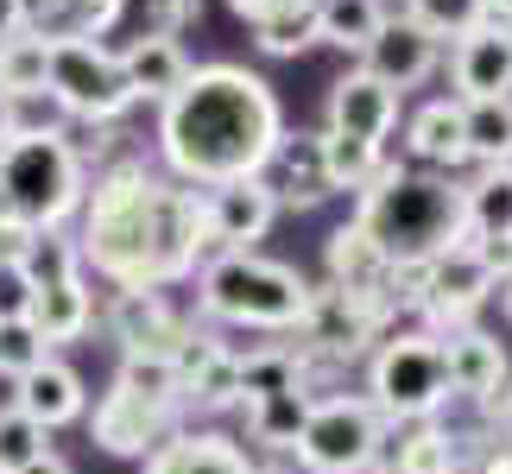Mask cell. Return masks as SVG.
<instances>
[{"mask_svg":"<svg viewBox=\"0 0 512 474\" xmlns=\"http://www.w3.org/2000/svg\"><path fill=\"white\" fill-rule=\"evenodd\" d=\"M260 474H285V468H260Z\"/></svg>","mask_w":512,"mask_h":474,"instance_id":"obj_51","label":"cell"},{"mask_svg":"<svg viewBox=\"0 0 512 474\" xmlns=\"http://www.w3.org/2000/svg\"><path fill=\"white\" fill-rule=\"evenodd\" d=\"M146 474H260V462L247 456L222 430H177L171 443H159L146 456Z\"/></svg>","mask_w":512,"mask_h":474,"instance_id":"obj_19","label":"cell"},{"mask_svg":"<svg viewBox=\"0 0 512 474\" xmlns=\"http://www.w3.org/2000/svg\"><path fill=\"white\" fill-rule=\"evenodd\" d=\"M196 304L234 329H298L310 310V279L266 253H209L196 266Z\"/></svg>","mask_w":512,"mask_h":474,"instance_id":"obj_4","label":"cell"},{"mask_svg":"<svg viewBox=\"0 0 512 474\" xmlns=\"http://www.w3.org/2000/svg\"><path fill=\"white\" fill-rule=\"evenodd\" d=\"M253 45H260L266 57H298V51H310V45H317V0L253 19Z\"/></svg>","mask_w":512,"mask_h":474,"instance_id":"obj_34","label":"cell"},{"mask_svg":"<svg viewBox=\"0 0 512 474\" xmlns=\"http://www.w3.org/2000/svg\"><path fill=\"white\" fill-rule=\"evenodd\" d=\"M386 165V146H367V140H342V133H323V171H329V190H354L361 196Z\"/></svg>","mask_w":512,"mask_h":474,"instance_id":"obj_33","label":"cell"},{"mask_svg":"<svg viewBox=\"0 0 512 474\" xmlns=\"http://www.w3.org/2000/svg\"><path fill=\"white\" fill-rule=\"evenodd\" d=\"M405 19H418L430 38H462L468 26H481V0H405Z\"/></svg>","mask_w":512,"mask_h":474,"instance_id":"obj_39","label":"cell"},{"mask_svg":"<svg viewBox=\"0 0 512 474\" xmlns=\"http://www.w3.org/2000/svg\"><path fill=\"white\" fill-rule=\"evenodd\" d=\"M127 0H19V26L51 38H102L121 19Z\"/></svg>","mask_w":512,"mask_h":474,"instance_id":"obj_25","label":"cell"},{"mask_svg":"<svg viewBox=\"0 0 512 474\" xmlns=\"http://www.w3.org/2000/svg\"><path fill=\"white\" fill-rule=\"evenodd\" d=\"M7 121H13V140H57V133H70V114L57 108L51 89L7 95Z\"/></svg>","mask_w":512,"mask_h":474,"instance_id":"obj_36","label":"cell"},{"mask_svg":"<svg viewBox=\"0 0 512 474\" xmlns=\"http://www.w3.org/2000/svg\"><path fill=\"white\" fill-rule=\"evenodd\" d=\"M121 70H127V89H133V102H171L177 89H184V76L196 70L190 64V51L177 45V38H159V32H140L133 45L121 51Z\"/></svg>","mask_w":512,"mask_h":474,"instance_id":"obj_20","label":"cell"},{"mask_svg":"<svg viewBox=\"0 0 512 474\" xmlns=\"http://www.w3.org/2000/svg\"><path fill=\"white\" fill-rule=\"evenodd\" d=\"M203 19V0H146V32L159 38H184Z\"/></svg>","mask_w":512,"mask_h":474,"instance_id":"obj_41","label":"cell"},{"mask_svg":"<svg viewBox=\"0 0 512 474\" xmlns=\"http://www.w3.org/2000/svg\"><path fill=\"white\" fill-rule=\"evenodd\" d=\"M386 272H392V260L380 253V241H373L361 222H342L336 234H329V285L336 291L386 304Z\"/></svg>","mask_w":512,"mask_h":474,"instance_id":"obj_23","label":"cell"},{"mask_svg":"<svg viewBox=\"0 0 512 474\" xmlns=\"http://www.w3.org/2000/svg\"><path fill=\"white\" fill-rule=\"evenodd\" d=\"M285 133V108L266 76L241 64H203L159 108V158L177 184L215 190L234 177H266V158Z\"/></svg>","mask_w":512,"mask_h":474,"instance_id":"obj_2","label":"cell"},{"mask_svg":"<svg viewBox=\"0 0 512 474\" xmlns=\"http://www.w3.org/2000/svg\"><path fill=\"white\" fill-rule=\"evenodd\" d=\"M26 323L45 335V348H64L76 342V335H89L95 323V291L83 279H64V285H38V298H32V316Z\"/></svg>","mask_w":512,"mask_h":474,"instance_id":"obj_26","label":"cell"},{"mask_svg":"<svg viewBox=\"0 0 512 474\" xmlns=\"http://www.w3.org/2000/svg\"><path fill=\"white\" fill-rule=\"evenodd\" d=\"M380 253L392 266H424L437 260L443 247L468 241V222H462V184L443 171H418V165H380V177L361 190V209H354Z\"/></svg>","mask_w":512,"mask_h":474,"instance_id":"obj_3","label":"cell"},{"mask_svg":"<svg viewBox=\"0 0 512 474\" xmlns=\"http://www.w3.org/2000/svg\"><path fill=\"white\" fill-rule=\"evenodd\" d=\"M386 316L392 310L380 298H354V291H336V285H310V310L298 323V354L304 361H323V367L361 361V354L380 342Z\"/></svg>","mask_w":512,"mask_h":474,"instance_id":"obj_10","label":"cell"},{"mask_svg":"<svg viewBox=\"0 0 512 474\" xmlns=\"http://www.w3.org/2000/svg\"><path fill=\"white\" fill-rule=\"evenodd\" d=\"M494 298H500V304H506V316H512V272L500 279V291H494Z\"/></svg>","mask_w":512,"mask_h":474,"instance_id":"obj_50","label":"cell"},{"mask_svg":"<svg viewBox=\"0 0 512 474\" xmlns=\"http://www.w3.org/2000/svg\"><path fill=\"white\" fill-rule=\"evenodd\" d=\"M83 234L76 253L95 266L114 291H171L196 279L209 260L203 228V190L152 171L146 158H114L83 190Z\"/></svg>","mask_w":512,"mask_h":474,"instance_id":"obj_1","label":"cell"},{"mask_svg":"<svg viewBox=\"0 0 512 474\" xmlns=\"http://www.w3.org/2000/svg\"><path fill=\"white\" fill-rule=\"evenodd\" d=\"M272 222H279V196L266 177H234V184L203 190L209 253H253V241H266Z\"/></svg>","mask_w":512,"mask_h":474,"instance_id":"obj_12","label":"cell"},{"mask_svg":"<svg viewBox=\"0 0 512 474\" xmlns=\"http://www.w3.org/2000/svg\"><path fill=\"white\" fill-rule=\"evenodd\" d=\"M45 38L19 26L13 38H0V95H26V89H45Z\"/></svg>","mask_w":512,"mask_h":474,"instance_id":"obj_35","label":"cell"},{"mask_svg":"<svg viewBox=\"0 0 512 474\" xmlns=\"http://www.w3.org/2000/svg\"><path fill=\"white\" fill-rule=\"evenodd\" d=\"M266 184L279 196V209H317L329 203V171H323V133H279V146L266 158Z\"/></svg>","mask_w":512,"mask_h":474,"instance_id":"obj_18","label":"cell"},{"mask_svg":"<svg viewBox=\"0 0 512 474\" xmlns=\"http://www.w3.org/2000/svg\"><path fill=\"white\" fill-rule=\"evenodd\" d=\"M405 146L418 158V171H462L468 165V133H462V102L456 95H437V102H424L411 114L405 127Z\"/></svg>","mask_w":512,"mask_h":474,"instance_id":"obj_21","label":"cell"},{"mask_svg":"<svg viewBox=\"0 0 512 474\" xmlns=\"http://www.w3.org/2000/svg\"><path fill=\"white\" fill-rule=\"evenodd\" d=\"M475 474H512V430H494L487 443H475Z\"/></svg>","mask_w":512,"mask_h":474,"instance_id":"obj_43","label":"cell"},{"mask_svg":"<svg viewBox=\"0 0 512 474\" xmlns=\"http://www.w3.org/2000/svg\"><path fill=\"white\" fill-rule=\"evenodd\" d=\"M102 323H108L114 342H121V354H159V361H171L196 329L184 310L165 304V291H114Z\"/></svg>","mask_w":512,"mask_h":474,"instance_id":"obj_13","label":"cell"},{"mask_svg":"<svg viewBox=\"0 0 512 474\" xmlns=\"http://www.w3.org/2000/svg\"><path fill=\"white\" fill-rule=\"evenodd\" d=\"M32 298H38V285L26 279V266H19V260H0V323L32 316Z\"/></svg>","mask_w":512,"mask_h":474,"instance_id":"obj_42","label":"cell"},{"mask_svg":"<svg viewBox=\"0 0 512 474\" xmlns=\"http://www.w3.org/2000/svg\"><path fill=\"white\" fill-rule=\"evenodd\" d=\"M462 133H468V165H512V95L462 102Z\"/></svg>","mask_w":512,"mask_h":474,"instance_id":"obj_29","label":"cell"},{"mask_svg":"<svg viewBox=\"0 0 512 474\" xmlns=\"http://www.w3.org/2000/svg\"><path fill=\"white\" fill-rule=\"evenodd\" d=\"M247 437L266 443V449H291L304 430V411H310V392L291 386V392H266V399H247Z\"/></svg>","mask_w":512,"mask_h":474,"instance_id":"obj_31","label":"cell"},{"mask_svg":"<svg viewBox=\"0 0 512 474\" xmlns=\"http://www.w3.org/2000/svg\"><path fill=\"white\" fill-rule=\"evenodd\" d=\"M45 89L57 95V108L70 121H121L133 108V89H127V70H121V51H108L102 38H51L45 51Z\"/></svg>","mask_w":512,"mask_h":474,"instance_id":"obj_7","label":"cell"},{"mask_svg":"<svg viewBox=\"0 0 512 474\" xmlns=\"http://www.w3.org/2000/svg\"><path fill=\"white\" fill-rule=\"evenodd\" d=\"M443 373H449V399L481 405L512 367H506V348L487 329H456V335H443Z\"/></svg>","mask_w":512,"mask_h":474,"instance_id":"obj_22","label":"cell"},{"mask_svg":"<svg viewBox=\"0 0 512 474\" xmlns=\"http://www.w3.org/2000/svg\"><path fill=\"white\" fill-rule=\"evenodd\" d=\"M481 19L487 26H512V0H481Z\"/></svg>","mask_w":512,"mask_h":474,"instance_id":"obj_47","label":"cell"},{"mask_svg":"<svg viewBox=\"0 0 512 474\" xmlns=\"http://www.w3.org/2000/svg\"><path fill=\"white\" fill-rule=\"evenodd\" d=\"M228 7L253 26V19H266V13H279V7H304V0H228Z\"/></svg>","mask_w":512,"mask_h":474,"instance_id":"obj_45","label":"cell"},{"mask_svg":"<svg viewBox=\"0 0 512 474\" xmlns=\"http://www.w3.org/2000/svg\"><path fill=\"white\" fill-rule=\"evenodd\" d=\"M13 140V121H7V95H0V146Z\"/></svg>","mask_w":512,"mask_h":474,"instance_id":"obj_49","label":"cell"},{"mask_svg":"<svg viewBox=\"0 0 512 474\" xmlns=\"http://www.w3.org/2000/svg\"><path fill=\"white\" fill-rule=\"evenodd\" d=\"M367 405L392 424H424L449 405V373H443V335L430 329H405L380 342L367 373Z\"/></svg>","mask_w":512,"mask_h":474,"instance_id":"obj_6","label":"cell"},{"mask_svg":"<svg viewBox=\"0 0 512 474\" xmlns=\"http://www.w3.org/2000/svg\"><path fill=\"white\" fill-rule=\"evenodd\" d=\"M380 449H386V418L367 399L336 392V399H310L291 456L304 474H367L380 462Z\"/></svg>","mask_w":512,"mask_h":474,"instance_id":"obj_8","label":"cell"},{"mask_svg":"<svg viewBox=\"0 0 512 474\" xmlns=\"http://www.w3.org/2000/svg\"><path fill=\"white\" fill-rule=\"evenodd\" d=\"M462 222L475 247L512 241V165H481L475 184H462Z\"/></svg>","mask_w":512,"mask_h":474,"instance_id":"obj_24","label":"cell"},{"mask_svg":"<svg viewBox=\"0 0 512 474\" xmlns=\"http://www.w3.org/2000/svg\"><path fill=\"white\" fill-rule=\"evenodd\" d=\"M462 456H468V437L424 418V424H399V449H392L386 474H462Z\"/></svg>","mask_w":512,"mask_h":474,"instance_id":"obj_27","label":"cell"},{"mask_svg":"<svg viewBox=\"0 0 512 474\" xmlns=\"http://www.w3.org/2000/svg\"><path fill=\"white\" fill-rule=\"evenodd\" d=\"M481 411H487V424H494V430H512V373L481 399Z\"/></svg>","mask_w":512,"mask_h":474,"instance_id":"obj_44","label":"cell"},{"mask_svg":"<svg viewBox=\"0 0 512 474\" xmlns=\"http://www.w3.org/2000/svg\"><path fill=\"white\" fill-rule=\"evenodd\" d=\"M13 405L26 411V418L38 430H64L76 418H89V386H83V373H76L70 361H57V354H45L26 380H13Z\"/></svg>","mask_w":512,"mask_h":474,"instance_id":"obj_17","label":"cell"},{"mask_svg":"<svg viewBox=\"0 0 512 474\" xmlns=\"http://www.w3.org/2000/svg\"><path fill=\"white\" fill-rule=\"evenodd\" d=\"M121 392H140V399H165L184 405V386H177V367L159 361V354H121V373H114Z\"/></svg>","mask_w":512,"mask_h":474,"instance_id":"obj_37","label":"cell"},{"mask_svg":"<svg viewBox=\"0 0 512 474\" xmlns=\"http://www.w3.org/2000/svg\"><path fill=\"white\" fill-rule=\"evenodd\" d=\"M437 64H443V38H430L418 19H405V13H386L380 32H373V45L361 51V70L380 76L392 95L430 83V70H437Z\"/></svg>","mask_w":512,"mask_h":474,"instance_id":"obj_14","label":"cell"},{"mask_svg":"<svg viewBox=\"0 0 512 474\" xmlns=\"http://www.w3.org/2000/svg\"><path fill=\"white\" fill-rule=\"evenodd\" d=\"M234 405H241V354L215 348L209 361L184 380V411H190V418H196V411L215 418V411H234Z\"/></svg>","mask_w":512,"mask_h":474,"instance_id":"obj_30","label":"cell"},{"mask_svg":"<svg viewBox=\"0 0 512 474\" xmlns=\"http://www.w3.org/2000/svg\"><path fill=\"white\" fill-rule=\"evenodd\" d=\"M89 171L76 158L70 133L57 140H7L0 146V215L26 228H64L83 209Z\"/></svg>","mask_w":512,"mask_h":474,"instance_id":"obj_5","label":"cell"},{"mask_svg":"<svg viewBox=\"0 0 512 474\" xmlns=\"http://www.w3.org/2000/svg\"><path fill=\"white\" fill-rule=\"evenodd\" d=\"M386 19V0H317V45L361 57Z\"/></svg>","mask_w":512,"mask_h":474,"instance_id":"obj_28","label":"cell"},{"mask_svg":"<svg viewBox=\"0 0 512 474\" xmlns=\"http://www.w3.org/2000/svg\"><path fill=\"white\" fill-rule=\"evenodd\" d=\"M19 32V0H0V38Z\"/></svg>","mask_w":512,"mask_h":474,"instance_id":"obj_48","label":"cell"},{"mask_svg":"<svg viewBox=\"0 0 512 474\" xmlns=\"http://www.w3.org/2000/svg\"><path fill=\"white\" fill-rule=\"evenodd\" d=\"M45 437L51 430H38L19 405H0V474H19L26 462L45 456Z\"/></svg>","mask_w":512,"mask_h":474,"instance_id":"obj_38","label":"cell"},{"mask_svg":"<svg viewBox=\"0 0 512 474\" xmlns=\"http://www.w3.org/2000/svg\"><path fill=\"white\" fill-rule=\"evenodd\" d=\"M19 266H26L32 285H64V279H83V253H76V234L64 228H38L26 253H19Z\"/></svg>","mask_w":512,"mask_h":474,"instance_id":"obj_32","label":"cell"},{"mask_svg":"<svg viewBox=\"0 0 512 474\" xmlns=\"http://www.w3.org/2000/svg\"><path fill=\"white\" fill-rule=\"evenodd\" d=\"M19 474H70V462H64V456H51V449H45V456H38V462H26Z\"/></svg>","mask_w":512,"mask_h":474,"instance_id":"obj_46","label":"cell"},{"mask_svg":"<svg viewBox=\"0 0 512 474\" xmlns=\"http://www.w3.org/2000/svg\"><path fill=\"white\" fill-rule=\"evenodd\" d=\"M506 260H512V241H506Z\"/></svg>","mask_w":512,"mask_h":474,"instance_id":"obj_52","label":"cell"},{"mask_svg":"<svg viewBox=\"0 0 512 474\" xmlns=\"http://www.w3.org/2000/svg\"><path fill=\"white\" fill-rule=\"evenodd\" d=\"M190 411L184 405H165V399H140V392H102V405H95V443L108 449V456H152L159 443H171L177 430H184Z\"/></svg>","mask_w":512,"mask_h":474,"instance_id":"obj_11","label":"cell"},{"mask_svg":"<svg viewBox=\"0 0 512 474\" xmlns=\"http://www.w3.org/2000/svg\"><path fill=\"white\" fill-rule=\"evenodd\" d=\"M392 127H399V95H392L380 76H367L361 64H354L348 76H336V89H329V127H323V133L386 146Z\"/></svg>","mask_w":512,"mask_h":474,"instance_id":"obj_16","label":"cell"},{"mask_svg":"<svg viewBox=\"0 0 512 474\" xmlns=\"http://www.w3.org/2000/svg\"><path fill=\"white\" fill-rule=\"evenodd\" d=\"M45 354H51L45 335H38L26 316H19V323H0V380H26Z\"/></svg>","mask_w":512,"mask_h":474,"instance_id":"obj_40","label":"cell"},{"mask_svg":"<svg viewBox=\"0 0 512 474\" xmlns=\"http://www.w3.org/2000/svg\"><path fill=\"white\" fill-rule=\"evenodd\" d=\"M449 83L456 102H494L512 95V26H468L462 38H449Z\"/></svg>","mask_w":512,"mask_h":474,"instance_id":"obj_15","label":"cell"},{"mask_svg":"<svg viewBox=\"0 0 512 474\" xmlns=\"http://www.w3.org/2000/svg\"><path fill=\"white\" fill-rule=\"evenodd\" d=\"M506 272H512L506 247H475V241H456V247H443L437 260H424L418 316L430 323V335L475 329V310L500 291Z\"/></svg>","mask_w":512,"mask_h":474,"instance_id":"obj_9","label":"cell"}]
</instances>
